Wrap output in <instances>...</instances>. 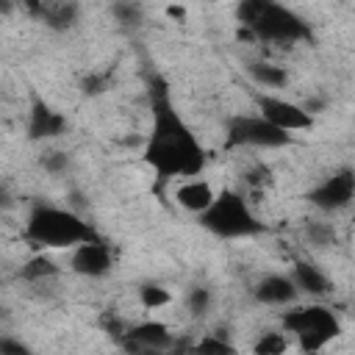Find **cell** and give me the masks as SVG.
<instances>
[{
  "label": "cell",
  "instance_id": "cell-1",
  "mask_svg": "<svg viewBox=\"0 0 355 355\" xmlns=\"http://www.w3.org/2000/svg\"><path fill=\"white\" fill-rule=\"evenodd\" d=\"M153 83L158 86V92L153 89V125L141 158L161 180L200 178L208 164V153L194 136V130L186 125V119L175 111L169 94L164 92V80L155 78Z\"/></svg>",
  "mask_w": 355,
  "mask_h": 355
},
{
  "label": "cell",
  "instance_id": "cell-2",
  "mask_svg": "<svg viewBox=\"0 0 355 355\" xmlns=\"http://www.w3.org/2000/svg\"><path fill=\"white\" fill-rule=\"evenodd\" d=\"M25 239L39 247L42 252L47 250H75L86 241H97L100 233L72 208L50 205V202H36L25 219Z\"/></svg>",
  "mask_w": 355,
  "mask_h": 355
},
{
  "label": "cell",
  "instance_id": "cell-3",
  "mask_svg": "<svg viewBox=\"0 0 355 355\" xmlns=\"http://www.w3.org/2000/svg\"><path fill=\"white\" fill-rule=\"evenodd\" d=\"M239 22L244 25L247 36L272 42V44H294L311 39V25L294 14L291 8L269 0H247L236 8Z\"/></svg>",
  "mask_w": 355,
  "mask_h": 355
},
{
  "label": "cell",
  "instance_id": "cell-4",
  "mask_svg": "<svg viewBox=\"0 0 355 355\" xmlns=\"http://www.w3.org/2000/svg\"><path fill=\"white\" fill-rule=\"evenodd\" d=\"M197 219L216 239H252V236L263 233V222L255 216L247 197L233 189L216 191L214 205Z\"/></svg>",
  "mask_w": 355,
  "mask_h": 355
},
{
  "label": "cell",
  "instance_id": "cell-5",
  "mask_svg": "<svg viewBox=\"0 0 355 355\" xmlns=\"http://www.w3.org/2000/svg\"><path fill=\"white\" fill-rule=\"evenodd\" d=\"M283 330L288 336H294L302 355H319L330 341H336L341 336V322L327 305L311 302V305H297V308L286 311Z\"/></svg>",
  "mask_w": 355,
  "mask_h": 355
},
{
  "label": "cell",
  "instance_id": "cell-6",
  "mask_svg": "<svg viewBox=\"0 0 355 355\" xmlns=\"http://www.w3.org/2000/svg\"><path fill=\"white\" fill-rule=\"evenodd\" d=\"M291 144V136L275 128L261 114H236L225 128V150L258 147V150H280Z\"/></svg>",
  "mask_w": 355,
  "mask_h": 355
},
{
  "label": "cell",
  "instance_id": "cell-7",
  "mask_svg": "<svg viewBox=\"0 0 355 355\" xmlns=\"http://www.w3.org/2000/svg\"><path fill=\"white\" fill-rule=\"evenodd\" d=\"M255 108H258V114H261L263 119H269L275 128H280V130L288 133V136L313 128V116L305 111L302 103H294V100H283V97L258 92V94H255Z\"/></svg>",
  "mask_w": 355,
  "mask_h": 355
},
{
  "label": "cell",
  "instance_id": "cell-8",
  "mask_svg": "<svg viewBox=\"0 0 355 355\" xmlns=\"http://www.w3.org/2000/svg\"><path fill=\"white\" fill-rule=\"evenodd\" d=\"M305 200L316 208V211H324V214H333V211H341L347 208L352 200H355V169L349 166H341L336 169L333 175H327L322 183H316Z\"/></svg>",
  "mask_w": 355,
  "mask_h": 355
},
{
  "label": "cell",
  "instance_id": "cell-9",
  "mask_svg": "<svg viewBox=\"0 0 355 355\" xmlns=\"http://www.w3.org/2000/svg\"><path fill=\"white\" fill-rule=\"evenodd\" d=\"M122 347L133 355H166V349L175 347V333L169 330V324H164L158 319L136 322V324H130Z\"/></svg>",
  "mask_w": 355,
  "mask_h": 355
},
{
  "label": "cell",
  "instance_id": "cell-10",
  "mask_svg": "<svg viewBox=\"0 0 355 355\" xmlns=\"http://www.w3.org/2000/svg\"><path fill=\"white\" fill-rule=\"evenodd\" d=\"M69 269L80 277H105L114 269V252L103 239L86 241L69 252Z\"/></svg>",
  "mask_w": 355,
  "mask_h": 355
},
{
  "label": "cell",
  "instance_id": "cell-11",
  "mask_svg": "<svg viewBox=\"0 0 355 355\" xmlns=\"http://www.w3.org/2000/svg\"><path fill=\"white\" fill-rule=\"evenodd\" d=\"M67 116L61 111H55L53 105H47L42 97H33L31 103V114H28V139L31 141H47V139H58L67 133Z\"/></svg>",
  "mask_w": 355,
  "mask_h": 355
},
{
  "label": "cell",
  "instance_id": "cell-12",
  "mask_svg": "<svg viewBox=\"0 0 355 355\" xmlns=\"http://www.w3.org/2000/svg\"><path fill=\"white\" fill-rule=\"evenodd\" d=\"M300 288L297 283L291 280V275H280V272H272V275H263L255 288H252V297L258 305H269V308H277V305H291L297 300Z\"/></svg>",
  "mask_w": 355,
  "mask_h": 355
},
{
  "label": "cell",
  "instance_id": "cell-13",
  "mask_svg": "<svg viewBox=\"0 0 355 355\" xmlns=\"http://www.w3.org/2000/svg\"><path fill=\"white\" fill-rule=\"evenodd\" d=\"M214 200H216V191H214V186H211L208 180H202V178L180 180L178 189H175V202H178L183 211L197 214V216H202V214L214 205Z\"/></svg>",
  "mask_w": 355,
  "mask_h": 355
},
{
  "label": "cell",
  "instance_id": "cell-14",
  "mask_svg": "<svg viewBox=\"0 0 355 355\" xmlns=\"http://www.w3.org/2000/svg\"><path fill=\"white\" fill-rule=\"evenodd\" d=\"M291 280L297 283V288L313 300H322L327 294H333V280L311 261H297L291 266Z\"/></svg>",
  "mask_w": 355,
  "mask_h": 355
},
{
  "label": "cell",
  "instance_id": "cell-15",
  "mask_svg": "<svg viewBox=\"0 0 355 355\" xmlns=\"http://www.w3.org/2000/svg\"><path fill=\"white\" fill-rule=\"evenodd\" d=\"M31 14H36L47 28L53 31H67L78 19V6L64 3V0H44V3H25Z\"/></svg>",
  "mask_w": 355,
  "mask_h": 355
},
{
  "label": "cell",
  "instance_id": "cell-16",
  "mask_svg": "<svg viewBox=\"0 0 355 355\" xmlns=\"http://www.w3.org/2000/svg\"><path fill=\"white\" fill-rule=\"evenodd\" d=\"M58 272H61V266H58L47 252H36V255H31V258L19 266V277H22L25 283H44V280L55 277Z\"/></svg>",
  "mask_w": 355,
  "mask_h": 355
},
{
  "label": "cell",
  "instance_id": "cell-17",
  "mask_svg": "<svg viewBox=\"0 0 355 355\" xmlns=\"http://www.w3.org/2000/svg\"><path fill=\"white\" fill-rule=\"evenodd\" d=\"M247 72L261 89H283L288 83V72L277 64H269V61H252L247 67Z\"/></svg>",
  "mask_w": 355,
  "mask_h": 355
},
{
  "label": "cell",
  "instance_id": "cell-18",
  "mask_svg": "<svg viewBox=\"0 0 355 355\" xmlns=\"http://www.w3.org/2000/svg\"><path fill=\"white\" fill-rule=\"evenodd\" d=\"M136 297H139V305H141L144 311H161V308H166V305L172 302V291H169L166 286L155 283V280L141 283L139 291H136Z\"/></svg>",
  "mask_w": 355,
  "mask_h": 355
},
{
  "label": "cell",
  "instance_id": "cell-19",
  "mask_svg": "<svg viewBox=\"0 0 355 355\" xmlns=\"http://www.w3.org/2000/svg\"><path fill=\"white\" fill-rule=\"evenodd\" d=\"M191 355H239V349L219 333H205L200 336L191 347H189Z\"/></svg>",
  "mask_w": 355,
  "mask_h": 355
},
{
  "label": "cell",
  "instance_id": "cell-20",
  "mask_svg": "<svg viewBox=\"0 0 355 355\" xmlns=\"http://www.w3.org/2000/svg\"><path fill=\"white\" fill-rule=\"evenodd\" d=\"M255 355H286L288 352V336L286 330H266L252 344Z\"/></svg>",
  "mask_w": 355,
  "mask_h": 355
},
{
  "label": "cell",
  "instance_id": "cell-21",
  "mask_svg": "<svg viewBox=\"0 0 355 355\" xmlns=\"http://www.w3.org/2000/svg\"><path fill=\"white\" fill-rule=\"evenodd\" d=\"M305 239L313 244V247H333L336 244V227L330 222H322V219H311L305 225Z\"/></svg>",
  "mask_w": 355,
  "mask_h": 355
},
{
  "label": "cell",
  "instance_id": "cell-22",
  "mask_svg": "<svg viewBox=\"0 0 355 355\" xmlns=\"http://www.w3.org/2000/svg\"><path fill=\"white\" fill-rule=\"evenodd\" d=\"M211 302H214V294H211V288H205V286H194V288H189V294H186V308H189L194 316H205V313L211 311Z\"/></svg>",
  "mask_w": 355,
  "mask_h": 355
},
{
  "label": "cell",
  "instance_id": "cell-23",
  "mask_svg": "<svg viewBox=\"0 0 355 355\" xmlns=\"http://www.w3.org/2000/svg\"><path fill=\"white\" fill-rule=\"evenodd\" d=\"M111 14H114L116 22H122V25H139L141 17H144V11H141L139 3H114V6H111Z\"/></svg>",
  "mask_w": 355,
  "mask_h": 355
},
{
  "label": "cell",
  "instance_id": "cell-24",
  "mask_svg": "<svg viewBox=\"0 0 355 355\" xmlns=\"http://www.w3.org/2000/svg\"><path fill=\"white\" fill-rule=\"evenodd\" d=\"M108 86H111V78H108L105 72H89V75L80 80V92H83V94H89V97L103 94Z\"/></svg>",
  "mask_w": 355,
  "mask_h": 355
},
{
  "label": "cell",
  "instance_id": "cell-25",
  "mask_svg": "<svg viewBox=\"0 0 355 355\" xmlns=\"http://www.w3.org/2000/svg\"><path fill=\"white\" fill-rule=\"evenodd\" d=\"M0 355H33V349L14 336H3L0 338Z\"/></svg>",
  "mask_w": 355,
  "mask_h": 355
},
{
  "label": "cell",
  "instance_id": "cell-26",
  "mask_svg": "<svg viewBox=\"0 0 355 355\" xmlns=\"http://www.w3.org/2000/svg\"><path fill=\"white\" fill-rule=\"evenodd\" d=\"M42 164H44V169L47 172H64L67 169V164H69V158H67V153H47L44 158H42Z\"/></svg>",
  "mask_w": 355,
  "mask_h": 355
},
{
  "label": "cell",
  "instance_id": "cell-27",
  "mask_svg": "<svg viewBox=\"0 0 355 355\" xmlns=\"http://www.w3.org/2000/svg\"><path fill=\"white\" fill-rule=\"evenodd\" d=\"M166 14H169V17H183V8H178V6H169V8H166Z\"/></svg>",
  "mask_w": 355,
  "mask_h": 355
}]
</instances>
